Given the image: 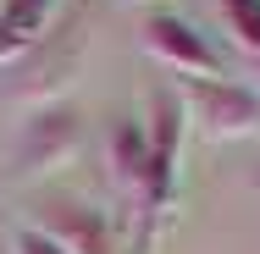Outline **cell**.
I'll use <instances>...</instances> for the list:
<instances>
[{"mask_svg":"<svg viewBox=\"0 0 260 254\" xmlns=\"http://www.w3.org/2000/svg\"><path fill=\"white\" fill-rule=\"evenodd\" d=\"M177 100L188 116V133H200L205 144H227V138H249L260 127V94L233 83V78H172Z\"/></svg>","mask_w":260,"mask_h":254,"instance_id":"1","label":"cell"},{"mask_svg":"<svg viewBox=\"0 0 260 254\" xmlns=\"http://www.w3.org/2000/svg\"><path fill=\"white\" fill-rule=\"evenodd\" d=\"M139 45H144V55H150L155 66H166L172 78H227L216 45H210L188 17H177V11H144V17H139Z\"/></svg>","mask_w":260,"mask_h":254,"instance_id":"2","label":"cell"},{"mask_svg":"<svg viewBox=\"0 0 260 254\" xmlns=\"http://www.w3.org/2000/svg\"><path fill=\"white\" fill-rule=\"evenodd\" d=\"M83 144V111L72 100H45L28 111L22 133H17V166L28 177H45L55 166H67Z\"/></svg>","mask_w":260,"mask_h":254,"instance_id":"3","label":"cell"},{"mask_svg":"<svg viewBox=\"0 0 260 254\" xmlns=\"http://www.w3.org/2000/svg\"><path fill=\"white\" fill-rule=\"evenodd\" d=\"M28 227H39L61 254H116V221L83 199H45Z\"/></svg>","mask_w":260,"mask_h":254,"instance_id":"4","label":"cell"},{"mask_svg":"<svg viewBox=\"0 0 260 254\" xmlns=\"http://www.w3.org/2000/svg\"><path fill=\"white\" fill-rule=\"evenodd\" d=\"M105 160H111V188L127 204H139L144 194V171H150V144H144V122L116 116L105 133Z\"/></svg>","mask_w":260,"mask_h":254,"instance_id":"5","label":"cell"},{"mask_svg":"<svg viewBox=\"0 0 260 254\" xmlns=\"http://www.w3.org/2000/svg\"><path fill=\"white\" fill-rule=\"evenodd\" d=\"M183 138H188V116H183V100H177V83H155L144 94V144H150L155 160L177 166Z\"/></svg>","mask_w":260,"mask_h":254,"instance_id":"6","label":"cell"},{"mask_svg":"<svg viewBox=\"0 0 260 254\" xmlns=\"http://www.w3.org/2000/svg\"><path fill=\"white\" fill-rule=\"evenodd\" d=\"M55 17V0H0V61L28 55Z\"/></svg>","mask_w":260,"mask_h":254,"instance_id":"7","label":"cell"},{"mask_svg":"<svg viewBox=\"0 0 260 254\" xmlns=\"http://www.w3.org/2000/svg\"><path fill=\"white\" fill-rule=\"evenodd\" d=\"M216 6H221V22L233 33V45L260 61V0H216Z\"/></svg>","mask_w":260,"mask_h":254,"instance_id":"8","label":"cell"},{"mask_svg":"<svg viewBox=\"0 0 260 254\" xmlns=\"http://www.w3.org/2000/svg\"><path fill=\"white\" fill-rule=\"evenodd\" d=\"M11 254H61V249H55L39 227H17V232H11Z\"/></svg>","mask_w":260,"mask_h":254,"instance_id":"9","label":"cell"}]
</instances>
